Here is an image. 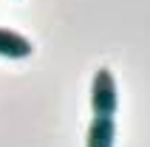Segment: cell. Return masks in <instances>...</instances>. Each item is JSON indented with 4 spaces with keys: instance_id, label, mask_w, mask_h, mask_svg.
<instances>
[{
    "instance_id": "1",
    "label": "cell",
    "mask_w": 150,
    "mask_h": 147,
    "mask_svg": "<svg viewBox=\"0 0 150 147\" xmlns=\"http://www.w3.org/2000/svg\"><path fill=\"white\" fill-rule=\"evenodd\" d=\"M91 107L93 116H113L119 107V96H116V79L110 68H99L93 74L91 82Z\"/></svg>"
},
{
    "instance_id": "2",
    "label": "cell",
    "mask_w": 150,
    "mask_h": 147,
    "mask_svg": "<svg viewBox=\"0 0 150 147\" xmlns=\"http://www.w3.org/2000/svg\"><path fill=\"white\" fill-rule=\"evenodd\" d=\"M116 141V122L113 116H93L88 124L85 147H113Z\"/></svg>"
},
{
    "instance_id": "3",
    "label": "cell",
    "mask_w": 150,
    "mask_h": 147,
    "mask_svg": "<svg viewBox=\"0 0 150 147\" xmlns=\"http://www.w3.org/2000/svg\"><path fill=\"white\" fill-rule=\"evenodd\" d=\"M34 45L28 42V37L11 31V28H0V57L6 59H25L31 57Z\"/></svg>"
}]
</instances>
